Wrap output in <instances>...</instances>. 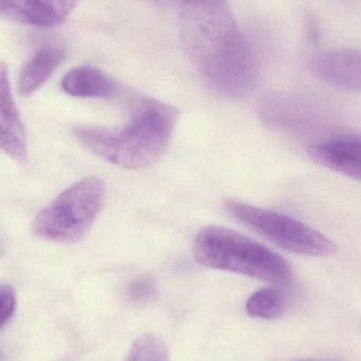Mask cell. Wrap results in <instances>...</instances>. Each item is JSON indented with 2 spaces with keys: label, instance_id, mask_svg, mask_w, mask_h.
Here are the masks:
<instances>
[{
  "label": "cell",
  "instance_id": "cell-1",
  "mask_svg": "<svg viewBox=\"0 0 361 361\" xmlns=\"http://www.w3.org/2000/svg\"><path fill=\"white\" fill-rule=\"evenodd\" d=\"M178 31L185 56L213 90L231 98L253 90L257 59L227 3L179 4Z\"/></svg>",
  "mask_w": 361,
  "mask_h": 361
},
{
  "label": "cell",
  "instance_id": "cell-2",
  "mask_svg": "<svg viewBox=\"0 0 361 361\" xmlns=\"http://www.w3.org/2000/svg\"><path fill=\"white\" fill-rule=\"evenodd\" d=\"M178 119L176 107L140 97L124 126H75L73 135L101 159L126 170H142L157 164L166 154Z\"/></svg>",
  "mask_w": 361,
  "mask_h": 361
},
{
  "label": "cell",
  "instance_id": "cell-3",
  "mask_svg": "<svg viewBox=\"0 0 361 361\" xmlns=\"http://www.w3.org/2000/svg\"><path fill=\"white\" fill-rule=\"evenodd\" d=\"M194 257L207 268L226 270L266 282L284 284L293 276L288 262L264 245L219 226H209L194 240Z\"/></svg>",
  "mask_w": 361,
  "mask_h": 361
},
{
  "label": "cell",
  "instance_id": "cell-4",
  "mask_svg": "<svg viewBox=\"0 0 361 361\" xmlns=\"http://www.w3.org/2000/svg\"><path fill=\"white\" fill-rule=\"evenodd\" d=\"M105 196L104 183L98 177L78 181L39 211L33 221V234L49 242L77 243L83 240L98 219Z\"/></svg>",
  "mask_w": 361,
  "mask_h": 361
},
{
  "label": "cell",
  "instance_id": "cell-5",
  "mask_svg": "<svg viewBox=\"0 0 361 361\" xmlns=\"http://www.w3.org/2000/svg\"><path fill=\"white\" fill-rule=\"evenodd\" d=\"M225 209L236 221L291 252L325 257L337 251L335 243L324 234L288 215L236 200H226Z\"/></svg>",
  "mask_w": 361,
  "mask_h": 361
},
{
  "label": "cell",
  "instance_id": "cell-6",
  "mask_svg": "<svg viewBox=\"0 0 361 361\" xmlns=\"http://www.w3.org/2000/svg\"><path fill=\"white\" fill-rule=\"evenodd\" d=\"M257 113L266 126L291 134L314 132L326 122L323 109L312 101L280 92L263 97Z\"/></svg>",
  "mask_w": 361,
  "mask_h": 361
},
{
  "label": "cell",
  "instance_id": "cell-7",
  "mask_svg": "<svg viewBox=\"0 0 361 361\" xmlns=\"http://www.w3.org/2000/svg\"><path fill=\"white\" fill-rule=\"evenodd\" d=\"M0 75V145L14 161L26 164L29 161L26 132L12 94L7 66L4 63Z\"/></svg>",
  "mask_w": 361,
  "mask_h": 361
},
{
  "label": "cell",
  "instance_id": "cell-8",
  "mask_svg": "<svg viewBox=\"0 0 361 361\" xmlns=\"http://www.w3.org/2000/svg\"><path fill=\"white\" fill-rule=\"evenodd\" d=\"M310 69L325 83L346 92H361V50L323 52L312 59Z\"/></svg>",
  "mask_w": 361,
  "mask_h": 361
},
{
  "label": "cell",
  "instance_id": "cell-9",
  "mask_svg": "<svg viewBox=\"0 0 361 361\" xmlns=\"http://www.w3.org/2000/svg\"><path fill=\"white\" fill-rule=\"evenodd\" d=\"M75 6V1L59 0H1L0 14L20 24L52 28L64 23Z\"/></svg>",
  "mask_w": 361,
  "mask_h": 361
},
{
  "label": "cell",
  "instance_id": "cell-10",
  "mask_svg": "<svg viewBox=\"0 0 361 361\" xmlns=\"http://www.w3.org/2000/svg\"><path fill=\"white\" fill-rule=\"evenodd\" d=\"M307 154L320 166L361 181V137L325 139L308 147Z\"/></svg>",
  "mask_w": 361,
  "mask_h": 361
},
{
  "label": "cell",
  "instance_id": "cell-11",
  "mask_svg": "<svg viewBox=\"0 0 361 361\" xmlns=\"http://www.w3.org/2000/svg\"><path fill=\"white\" fill-rule=\"evenodd\" d=\"M66 50L60 44L41 46L23 67L18 79V92L22 96L35 94L51 78L64 61Z\"/></svg>",
  "mask_w": 361,
  "mask_h": 361
},
{
  "label": "cell",
  "instance_id": "cell-12",
  "mask_svg": "<svg viewBox=\"0 0 361 361\" xmlns=\"http://www.w3.org/2000/svg\"><path fill=\"white\" fill-rule=\"evenodd\" d=\"M63 92L75 98L109 99L117 92V84L106 73L92 66L69 71L61 83Z\"/></svg>",
  "mask_w": 361,
  "mask_h": 361
},
{
  "label": "cell",
  "instance_id": "cell-13",
  "mask_svg": "<svg viewBox=\"0 0 361 361\" xmlns=\"http://www.w3.org/2000/svg\"><path fill=\"white\" fill-rule=\"evenodd\" d=\"M286 293L279 287H265L249 297L246 312L249 316L259 319H276L286 310Z\"/></svg>",
  "mask_w": 361,
  "mask_h": 361
},
{
  "label": "cell",
  "instance_id": "cell-14",
  "mask_svg": "<svg viewBox=\"0 0 361 361\" xmlns=\"http://www.w3.org/2000/svg\"><path fill=\"white\" fill-rule=\"evenodd\" d=\"M126 361H170L166 344L158 336L145 334L136 340Z\"/></svg>",
  "mask_w": 361,
  "mask_h": 361
},
{
  "label": "cell",
  "instance_id": "cell-15",
  "mask_svg": "<svg viewBox=\"0 0 361 361\" xmlns=\"http://www.w3.org/2000/svg\"><path fill=\"white\" fill-rule=\"evenodd\" d=\"M157 291V284L151 276L136 279L128 287V298L137 303H143L154 299Z\"/></svg>",
  "mask_w": 361,
  "mask_h": 361
},
{
  "label": "cell",
  "instance_id": "cell-16",
  "mask_svg": "<svg viewBox=\"0 0 361 361\" xmlns=\"http://www.w3.org/2000/svg\"><path fill=\"white\" fill-rule=\"evenodd\" d=\"M16 295L11 285L3 284L0 288V325L5 327L16 312Z\"/></svg>",
  "mask_w": 361,
  "mask_h": 361
},
{
  "label": "cell",
  "instance_id": "cell-17",
  "mask_svg": "<svg viewBox=\"0 0 361 361\" xmlns=\"http://www.w3.org/2000/svg\"><path fill=\"white\" fill-rule=\"evenodd\" d=\"M297 361H321V360H312V359H301V360Z\"/></svg>",
  "mask_w": 361,
  "mask_h": 361
}]
</instances>
